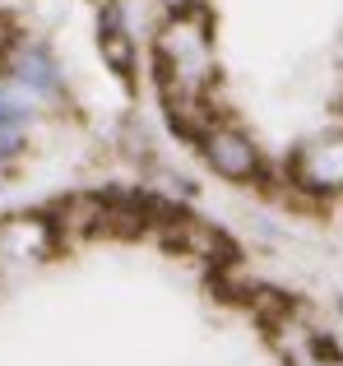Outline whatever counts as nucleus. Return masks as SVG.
<instances>
[{
    "label": "nucleus",
    "mask_w": 343,
    "mask_h": 366,
    "mask_svg": "<svg viewBox=\"0 0 343 366\" xmlns=\"http://www.w3.org/2000/svg\"><path fill=\"white\" fill-rule=\"evenodd\" d=\"M154 84L158 102H214L218 42L214 19L195 0H177L154 28Z\"/></svg>",
    "instance_id": "f257e3e1"
},
{
    "label": "nucleus",
    "mask_w": 343,
    "mask_h": 366,
    "mask_svg": "<svg viewBox=\"0 0 343 366\" xmlns=\"http://www.w3.org/2000/svg\"><path fill=\"white\" fill-rule=\"evenodd\" d=\"M0 74L9 84L42 102V112H61L70 102V84H65V65L51 51V42L37 33H9V42L0 46Z\"/></svg>",
    "instance_id": "f03ea898"
},
{
    "label": "nucleus",
    "mask_w": 343,
    "mask_h": 366,
    "mask_svg": "<svg viewBox=\"0 0 343 366\" xmlns=\"http://www.w3.org/2000/svg\"><path fill=\"white\" fill-rule=\"evenodd\" d=\"M283 181L297 199H311V204L343 199V125H325V130L307 134L288 153Z\"/></svg>",
    "instance_id": "7ed1b4c3"
},
{
    "label": "nucleus",
    "mask_w": 343,
    "mask_h": 366,
    "mask_svg": "<svg viewBox=\"0 0 343 366\" xmlns=\"http://www.w3.org/2000/svg\"><path fill=\"white\" fill-rule=\"evenodd\" d=\"M190 144H195L199 162H204L218 181H227V186H260L264 181V149L237 117H223V112H218Z\"/></svg>",
    "instance_id": "20e7f679"
},
{
    "label": "nucleus",
    "mask_w": 343,
    "mask_h": 366,
    "mask_svg": "<svg viewBox=\"0 0 343 366\" xmlns=\"http://www.w3.org/2000/svg\"><path fill=\"white\" fill-rule=\"evenodd\" d=\"M61 227L51 214H5L0 218V283L42 269L61 250Z\"/></svg>",
    "instance_id": "39448f33"
},
{
    "label": "nucleus",
    "mask_w": 343,
    "mask_h": 366,
    "mask_svg": "<svg viewBox=\"0 0 343 366\" xmlns=\"http://www.w3.org/2000/svg\"><path fill=\"white\" fill-rule=\"evenodd\" d=\"M98 51H102V65H107L116 79L135 84V74H139V33H135V24H130L126 0H102V9H98Z\"/></svg>",
    "instance_id": "423d86ee"
},
{
    "label": "nucleus",
    "mask_w": 343,
    "mask_h": 366,
    "mask_svg": "<svg viewBox=\"0 0 343 366\" xmlns=\"http://www.w3.org/2000/svg\"><path fill=\"white\" fill-rule=\"evenodd\" d=\"M9 186V167H5V162H0V190H5Z\"/></svg>",
    "instance_id": "0eeeda50"
}]
</instances>
